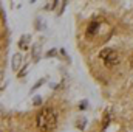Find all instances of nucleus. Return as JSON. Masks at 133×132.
<instances>
[{
    "label": "nucleus",
    "mask_w": 133,
    "mask_h": 132,
    "mask_svg": "<svg viewBox=\"0 0 133 132\" xmlns=\"http://www.w3.org/2000/svg\"><path fill=\"white\" fill-rule=\"evenodd\" d=\"M57 124V115L51 107L42 109L36 115V126L40 132H51Z\"/></svg>",
    "instance_id": "f257e3e1"
},
{
    "label": "nucleus",
    "mask_w": 133,
    "mask_h": 132,
    "mask_svg": "<svg viewBox=\"0 0 133 132\" xmlns=\"http://www.w3.org/2000/svg\"><path fill=\"white\" fill-rule=\"evenodd\" d=\"M99 58L107 68H115L119 64V56L113 48H104L99 53Z\"/></svg>",
    "instance_id": "f03ea898"
},
{
    "label": "nucleus",
    "mask_w": 133,
    "mask_h": 132,
    "mask_svg": "<svg viewBox=\"0 0 133 132\" xmlns=\"http://www.w3.org/2000/svg\"><path fill=\"white\" fill-rule=\"evenodd\" d=\"M98 30H99V22H98V20L90 22L88 27H87V37H93V36H96V34H98Z\"/></svg>",
    "instance_id": "7ed1b4c3"
},
{
    "label": "nucleus",
    "mask_w": 133,
    "mask_h": 132,
    "mask_svg": "<svg viewBox=\"0 0 133 132\" xmlns=\"http://www.w3.org/2000/svg\"><path fill=\"white\" fill-rule=\"evenodd\" d=\"M22 55H19V53H16L14 56H12V62H11V65H12V70L14 71H17L19 68H20V65H22Z\"/></svg>",
    "instance_id": "20e7f679"
},
{
    "label": "nucleus",
    "mask_w": 133,
    "mask_h": 132,
    "mask_svg": "<svg viewBox=\"0 0 133 132\" xmlns=\"http://www.w3.org/2000/svg\"><path fill=\"white\" fill-rule=\"evenodd\" d=\"M110 121H111V112L107 110V112L104 113V117H102V131L104 132H105V129H107V126L110 124Z\"/></svg>",
    "instance_id": "39448f33"
},
{
    "label": "nucleus",
    "mask_w": 133,
    "mask_h": 132,
    "mask_svg": "<svg viewBox=\"0 0 133 132\" xmlns=\"http://www.w3.org/2000/svg\"><path fill=\"white\" fill-rule=\"evenodd\" d=\"M30 36H23L20 40H19V48L20 50H28L30 48Z\"/></svg>",
    "instance_id": "423d86ee"
},
{
    "label": "nucleus",
    "mask_w": 133,
    "mask_h": 132,
    "mask_svg": "<svg viewBox=\"0 0 133 132\" xmlns=\"http://www.w3.org/2000/svg\"><path fill=\"white\" fill-rule=\"evenodd\" d=\"M33 58H34V62H37L40 59V45L39 44L33 45Z\"/></svg>",
    "instance_id": "0eeeda50"
},
{
    "label": "nucleus",
    "mask_w": 133,
    "mask_h": 132,
    "mask_svg": "<svg viewBox=\"0 0 133 132\" xmlns=\"http://www.w3.org/2000/svg\"><path fill=\"white\" fill-rule=\"evenodd\" d=\"M45 81H46V79H45V78H43V79H39V81H37V82H36V84H34L33 87H31V92H34V90H37V89H39V87H40V86H42V84H43V82H45Z\"/></svg>",
    "instance_id": "6e6552de"
},
{
    "label": "nucleus",
    "mask_w": 133,
    "mask_h": 132,
    "mask_svg": "<svg viewBox=\"0 0 133 132\" xmlns=\"http://www.w3.org/2000/svg\"><path fill=\"white\" fill-rule=\"evenodd\" d=\"M85 124H87V118H81V121H79V123H77L76 126H77V128H79V129L82 131V129L85 128Z\"/></svg>",
    "instance_id": "1a4fd4ad"
},
{
    "label": "nucleus",
    "mask_w": 133,
    "mask_h": 132,
    "mask_svg": "<svg viewBox=\"0 0 133 132\" xmlns=\"http://www.w3.org/2000/svg\"><path fill=\"white\" fill-rule=\"evenodd\" d=\"M54 55H57V50H56V48H53V50L46 51V53H45V58H51V56H54Z\"/></svg>",
    "instance_id": "9d476101"
},
{
    "label": "nucleus",
    "mask_w": 133,
    "mask_h": 132,
    "mask_svg": "<svg viewBox=\"0 0 133 132\" xmlns=\"http://www.w3.org/2000/svg\"><path fill=\"white\" fill-rule=\"evenodd\" d=\"M87 106H88V101H87V99H84L82 103H79V109H81V110H85Z\"/></svg>",
    "instance_id": "9b49d317"
},
{
    "label": "nucleus",
    "mask_w": 133,
    "mask_h": 132,
    "mask_svg": "<svg viewBox=\"0 0 133 132\" xmlns=\"http://www.w3.org/2000/svg\"><path fill=\"white\" fill-rule=\"evenodd\" d=\"M26 71H28V65H25L23 68H22V71L19 73V78H22V76H25V75H26Z\"/></svg>",
    "instance_id": "f8f14e48"
},
{
    "label": "nucleus",
    "mask_w": 133,
    "mask_h": 132,
    "mask_svg": "<svg viewBox=\"0 0 133 132\" xmlns=\"http://www.w3.org/2000/svg\"><path fill=\"white\" fill-rule=\"evenodd\" d=\"M33 104H34V106H40V104H42V99H40V97H36V98H34V101H33Z\"/></svg>",
    "instance_id": "ddd939ff"
},
{
    "label": "nucleus",
    "mask_w": 133,
    "mask_h": 132,
    "mask_svg": "<svg viewBox=\"0 0 133 132\" xmlns=\"http://www.w3.org/2000/svg\"><path fill=\"white\" fill-rule=\"evenodd\" d=\"M130 65L133 67V56H132V58H130Z\"/></svg>",
    "instance_id": "4468645a"
}]
</instances>
